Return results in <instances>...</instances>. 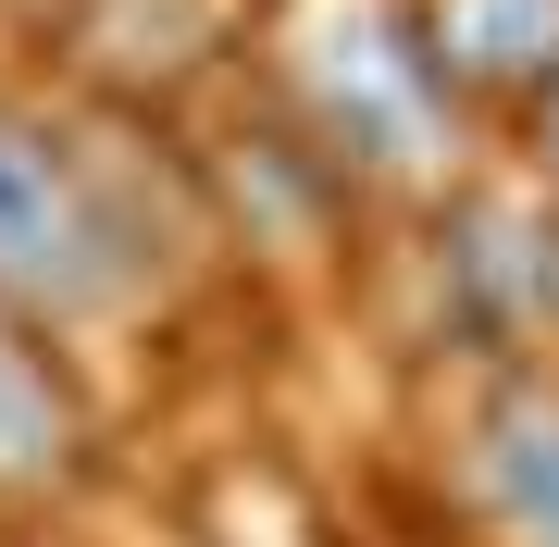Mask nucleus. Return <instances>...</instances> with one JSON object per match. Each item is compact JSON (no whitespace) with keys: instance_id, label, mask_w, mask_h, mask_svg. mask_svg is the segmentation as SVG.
<instances>
[{"instance_id":"1","label":"nucleus","mask_w":559,"mask_h":547,"mask_svg":"<svg viewBox=\"0 0 559 547\" xmlns=\"http://www.w3.org/2000/svg\"><path fill=\"white\" fill-rule=\"evenodd\" d=\"M286 75H299L311 138L360 175H436L448 150V62L399 0H311L286 25Z\"/></svg>"},{"instance_id":"2","label":"nucleus","mask_w":559,"mask_h":547,"mask_svg":"<svg viewBox=\"0 0 559 547\" xmlns=\"http://www.w3.org/2000/svg\"><path fill=\"white\" fill-rule=\"evenodd\" d=\"M124 286V224L112 187L50 138L38 112L0 100V299L25 311H87Z\"/></svg>"},{"instance_id":"3","label":"nucleus","mask_w":559,"mask_h":547,"mask_svg":"<svg viewBox=\"0 0 559 547\" xmlns=\"http://www.w3.org/2000/svg\"><path fill=\"white\" fill-rule=\"evenodd\" d=\"M460 498L498 547H559V385L510 373L460 424Z\"/></svg>"},{"instance_id":"4","label":"nucleus","mask_w":559,"mask_h":547,"mask_svg":"<svg viewBox=\"0 0 559 547\" xmlns=\"http://www.w3.org/2000/svg\"><path fill=\"white\" fill-rule=\"evenodd\" d=\"M423 38H436L448 87H498V100L559 87V0H436Z\"/></svg>"},{"instance_id":"5","label":"nucleus","mask_w":559,"mask_h":547,"mask_svg":"<svg viewBox=\"0 0 559 547\" xmlns=\"http://www.w3.org/2000/svg\"><path fill=\"white\" fill-rule=\"evenodd\" d=\"M75 385L50 373V348L38 336H13L0 324V498H38V486H62L75 473Z\"/></svg>"},{"instance_id":"6","label":"nucleus","mask_w":559,"mask_h":547,"mask_svg":"<svg viewBox=\"0 0 559 547\" xmlns=\"http://www.w3.org/2000/svg\"><path fill=\"white\" fill-rule=\"evenodd\" d=\"M547 175H559V87H547Z\"/></svg>"}]
</instances>
